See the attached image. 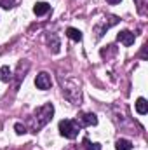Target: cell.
I'll return each mask as SVG.
<instances>
[{"label":"cell","mask_w":148,"mask_h":150,"mask_svg":"<svg viewBox=\"0 0 148 150\" xmlns=\"http://www.w3.org/2000/svg\"><path fill=\"white\" fill-rule=\"evenodd\" d=\"M52 115H54V107L51 103H45L40 108H37L35 113H33V131L42 129L47 122H51Z\"/></svg>","instance_id":"6da1fadb"},{"label":"cell","mask_w":148,"mask_h":150,"mask_svg":"<svg viewBox=\"0 0 148 150\" xmlns=\"http://www.w3.org/2000/svg\"><path fill=\"white\" fill-rule=\"evenodd\" d=\"M59 133H61V136H65L68 140H73L78 134V124L72 119H65V120L59 122Z\"/></svg>","instance_id":"7a4b0ae2"},{"label":"cell","mask_w":148,"mask_h":150,"mask_svg":"<svg viewBox=\"0 0 148 150\" xmlns=\"http://www.w3.org/2000/svg\"><path fill=\"white\" fill-rule=\"evenodd\" d=\"M108 19H110L108 23H106V18H105V19H101V21H99V23L94 26L96 38H101V37H103V33H105V32H106L110 26H113V25H117V23H118V18H117V16H110Z\"/></svg>","instance_id":"3957f363"},{"label":"cell","mask_w":148,"mask_h":150,"mask_svg":"<svg viewBox=\"0 0 148 150\" xmlns=\"http://www.w3.org/2000/svg\"><path fill=\"white\" fill-rule=\"evenodd\" d=\"M51 77L49 74H45V72H40L37 75V79H35V86H37L38 89H42V91H45V89H49L51 87Z\"/></svg>","instance_id":"277c9868"},{"label":"cell","mask_w":148,"mask_h":150,"mask_svg":"<svg viewBox=\"0 0 148 150\" xmlns=\"http://www.w3.org/2000/svg\"><path fill=\"white\" fill-rule=\"evenodd\" d=\"M134 38H136V37H134V33H132V32H129V30H122V32L117 35V40H118V42H122L125 47L132 45V44H134Z\"/></svg>","instance_id":"5b68a950"},{"label":"cell","mask_w":148,"mask_h":150,"mask_svg":"<svg viewBox=\"0 0 148 150\" xmlns=\"http://www.w3.org/2000/svg\"><path fill=\"white\" fill-rule=\"evenodd\" d=\"M51 11V5L47 4V2H37L35 5H33V12L37 14V16H44V14H47Z\"/></svg>","instance_id":"8992f818"},{"label":"cell","mask_w":148,"mask_h":150,"mask_svg":"<svg viewBox=\"0 0 148 150\" xmlns=\"http://www.w3.org/2000/svg\"><path fill=\"white\" fill-rule=\"evenodd\" d=\"M80 120H82V126H96L98 124V117L94 113H84Z\"/></svg>","instance_id":"52a82bcc"},{"label":"cell","mask_w":148,"mask_h":150,"mask_svg":"<svg viewBox=\"0 0 148 150\" xmlns=\"http://www.w3.org/2000/svg\"><path fill=\"white\" fill-rule=\"evenodd\" d=\"M136 112L140 113V115H145L148 112V103L145 98H138L136 100Z\"/></svg>","instance_id":"ba28073f"},{"label":"cell","mask_w":148,"mask_h":150,"mask_svg":"<svg viewBox=\"0 0 148 150\" xmlns=\"http://www.w3.org/2000/svg\"><path fill=\"white\" fill-rule=\"evenodd\" d=\"M66 35L72 38L73 42H80V40H82V32H80V30H77V28H72V26H70V28H66Z\"/></svg>","instance_id":"9c48e42d"},{"label":"cell","mask_w":148,"mask_h":150,"mask_svg":"<svg viewBox=\"0 0 148 150\" xmlns=\"http://www.w3.org/2000/svg\"><path fill=\"white\" fill-rule=\"evenodd\" d=\"M115 150H132V143H131L129 140L120 138V140H117V143H115Z\"/></svg>","instance_id":"30bf717a"},{"label":"cell","mask_w":148,"mask_h":150,"mask_svg":"<svg viewBox=\"0 0 148 150\" xmlns=\"http://www.w3.org/2000/svg\"><path fill=\"white\" fill-rule=\"evenodd\" d=\"M0 79H2L4 82H9V80L12 79V72H11L9 67H2V68H0Z\"/></svg>","instance_id":"8fae6325"},{"label":"cell","mask_w":148,"mask_h":150,"mask_svg":"<svg viewBox=\"0 0 148 150\" xmlns=\"http://www.w3.org/2000/svg\"><path fill=\"white\" fill-rule=\"evenodd\" d=\"M49 45L52 47V52H59V47H61V45H59V40H58L56 35H51V37H49Z\"/></svg>","instance_id":"7c38bea8"},{"label":"cell","mask_w":148,"mask_h":150,"mask_svg":"<svg viewBox=\"0 0 148 150\" xmlns=\"http://www.w3.org/2000/svg\"><path fill=\"white\" fill-rule=\"evenodd\" d=\"M14 0H0V7H4V9H12L14 7Z\"/></svg>","instance_id":"4fadbf2b"},{"label":"cell","mask_w":148,"mask_h":150,"mask_svg":"<svg viewBox=\"0 0 148 150\" xmlns=\"http://www.w3.org/2000/svg\"><path fill=\"white\" fill-rule=\"evenodd\" d=\"M84 145H85V150H99V149H101V147H99L98 143H94V147H92V143H91V142H89L87 138L84 140Z\"/></svg>","instance_id":"5bb4252c"},{"label":"cell","mask_w":148,"mask_h":150,"mask_svg":"<svg viewBox=\"0 0 148 150\" xmlns=\"http://www.w3.org/2000/svg\"><path fill=\"white\" fill-rule=\"evenodd\" d=\"M14 129H16V133H18V134H25V133H26V127H25L23 124H19V122L14 126Z\"/></svg>","instance_id":"9a60e30c"},{"label":"cell","mask_w":148,"mask_h":150,"mask_svg":"<svg viewBox=\"0 0 148 150\" xmlns=\"http://www.w3.org/2000/svg\"><path fill=\"white\" fill-rule=\"evenodd\" d=\"M145 5H147V0H138V11L141 14H145Z\"/></svg>","instance_id":"2e32d148"},{"label":"cell","mask_w":148,"mask_h":150,"mask_svg":"<svg viewBox=\"0 0 148 150\" xmlns=\"http://www.w3.org/2000/svg\"><path fill=\"white\" fill-rule=\"evenodd\" d=\"M108 4H118V2H122V0H106Z\"/></svg>","instance_id":"e0dca14e"}]
</instances>
